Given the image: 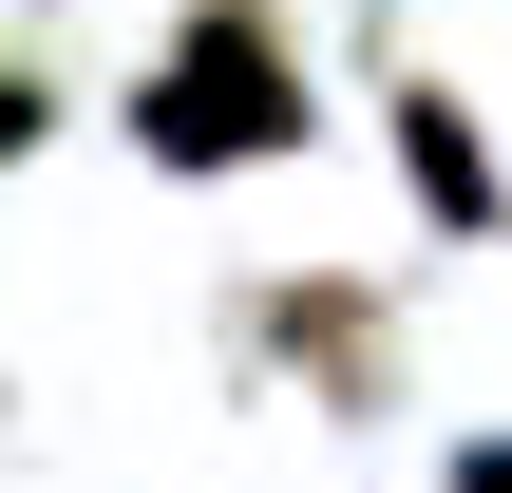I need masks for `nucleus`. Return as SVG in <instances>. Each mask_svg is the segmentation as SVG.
I'll use <instances>...</instances> for the list:
<instances>
[{"label": "nucleus", "mask_w": 512, "mask_h": 493, "mask_svg": "<svg viewBox=\"0 0 512 493\" xmlns=\"http://www.w3.org/2000/svg\"><path fill=\"white\" fill-rule=\"evenodd\" d=\"M114 133H133L171 190L285 171V152H323V57H304L285 0H171L152 57H133V95H114Z\"/></svg>", "instance_id": "1"}, {"label": "nucleus", "mask_w": 512, "mask_h": 493, "mask_svg": "<svg viewBox=\"0 0 512 493\" xmlns=\"http://www.w3.org/2000/svg\"><path fill=\"white\" fill-rule=\"evenodd\" d=\"M228 361H266L304 418H399V361H418V323H399V285L380 266H266L247 304H228Z\"/></svg>", "instance_id": "2"}, {"label": "nucleus", "mask_w": 512, "mask_h": 493, "mask_svg": "<svg viewBox=\"0 0 512 493\" xmlns=\"http://www.w3.org/2000/svg\"><path fill=\"white\" fill-rule=\"evenodd\" d=\"M380 152H399V190H418L437 247H494L512 228V171H494V133H475L456 76H380Z\"/></svg>", "instance_id": "3"}, {"label": "nucleus", "mask_w": 512, "mask_h": 493, "mask_svg": "<svg viewBox=\"0 0 512 493\" xmlns=\"http://www.w3.org/2000/svg\"><path fill=\"white\" fill-rule=\"evenodd\" d=\"M57 114H76V95H57V57H38V38L0 19V190H19V171L57 152Z\"/></svg>", "instance_id": "4"}, {"label": "nucleus", "mask_w": 512, "mask_h": 493, "mask_svg": "<svg viewBox=\"0 0 512 493\" xmlns=\"http://www.w3.org/2000/svg\"><path fill=\"white\" fill-rule=\"evenodd\" d=\"M456 493H512V437H456Z\"/></svg>", "instance_id": "5"}]
</instances>
